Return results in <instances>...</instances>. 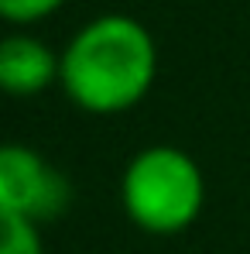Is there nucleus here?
<instances>
[{
	"label": "nucleus",
	"mask_w": 250,
	"mask_h": 254,
	"mask_svg": "<svg viewBox=\"0 0 250 254\" xmlns=\"http://www.w3.org/2000/svg\"><path fill=\"white\" fill-rule=\"evenodd\" d=\"M62 72V52H55L48 42L14 31L0 38V93L14 100L42 96L58 83Z\"/></svg>",
	"instance_id": "20e7f679"
},
{
	"label": "nucleus",
	"mask_w": 250,
	"mask_h": 254,
	"mask_svg": "<svg viewBox=\"0 0 250 254\" xmlns=\"http://www.w3.org/2000/svg\"><path fill=\"white\" fill-rule=\"evenodd\" d=\"M120 206L127 220L154 237L185 234L206 206V175L178 144H148L120 172Z\"/></svg>",
	"instance_id": "f03ea898"
},
{
	"label": "nucleus",
	"mask_w": 250,
	"mask_h": 254,
	"mask_svg": "<svg viewBox=\"0 0 250 254\" xmlns=\"http://www.w3.org/2000/svg\"><path fill=\"white\" fill-rule=\"evenodd\" d=\"M0 254H45L42 227L24 216L0 213Z\"/></svg>",
	"instance_id": "39448f33"
},
{
	"label": "nucleus",
	"mask_w": 250,
	"mask_h": 254,
	"mask_svg": "<svg viewBox=\"0 0 250 254\" xmlns=\"http://www.w3.org/2000/svg\"><path fill=\"white\" fill-rule=\"evenodd\" d=\"M65 0H0V17L7 24H38L45 17H51Z\"/></svg>",
	"instance_id": "423d86ee"
},
{
	"label": "nucleus",
	"mask_w": 250,
	"mask_h": 254,
	"mask_svg": "<svg viewBox=\"0 0 250 254\" xmlns=\"http://www.w3.org/2000/svg\"><path fill=\"white\" fill-rule=\"evenodd\" d=\"M69 175L48 162L38 148L21 141H0V213L24 216L31 223H51L72 206Z\"/></svg>",
	"instance_id": "7ed1b4c3"
},
{
	"label": "nucleus",
	"mask_w": 250,
	"mask_h": 254,
	"mask_svg": "<svg viewBox=\"0 0 250 254\" xmlns=\"http://www.w3.org/2000/svg\"><path fill=\"white\" fill-rule=\"evenodd\" d=\"M158 79L154 35L130 14H100L62 48L58 86L86 114L117 117L134 110Z\"/></svg>",
	"instance_id": "f257e3e1"
}]
</instances>
